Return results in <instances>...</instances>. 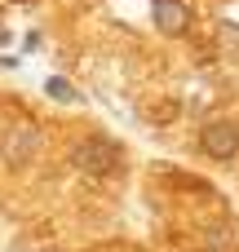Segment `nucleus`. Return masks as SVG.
Here are the masks:
<instances>
[{"label": "nucleus", "instance_id": "4", "mask_svg": "<svg viewBox=\"0 0 239 252\" xmlns=\"http://www.w3.org/2000/svg\"><path fill=\"white\" fill-rule=\"evenodd\" d=\"M151 18H155V31L164 35H182L191 27V9L182 0H151Z\"/></svg>", "mask_w": 239, "mask_h": 252}, {"label": "nucleus", "instance_id": "1", "mask_svg": "<svg viewBox=\"0 0 239 252\" xmlns=\"http://www.w3.org/2000/svg\"><path fill=\"white\" fill-rule=\"evenodd\" d=\"M120 159H124V151H120L111 137H84V142L71 146V168H75V173H89V177L115 173Z\"/></svg>", "mask_w": 239, "mask_h": 252}, {"label": "nucleus", "instance_id": "3", "mask_svg": "<svg viewBox=\"0 0 239 252\" xmlns=\"http://www.w3.org/2000/svg\"><path fill=\"white\" fill-rule=\"evenodd\" d=\"M200 146H204V155H213V159H235V151H239V120H213V124L200 133Z\"/></svg>", "mask_w": 239, "mask_h": 252}, {"label": "nucleus", "instance_id": "5", "mask_svg": "<svg viewBox=\"0 0 239 252\" xmlns=\"http://www.w3.org/2000/svg\"><path fill=\"white\" fill-rule=\"evenodd\" d=\"M44 93H49V97H58V102H75V89H71L62 75H49V80H44Z\"/></svg>", "mask_w": 239, "mask_h": 252}, {"label": "nucleus", "instance_id": "6", "mask_svg": "<svg viewBox=\"0 0 239 252\" xmlns=\"http://www.w3.org/2000/svg\"><path fill=\"white\" fill-rule=\"evenodd\" d=\"M22 4H31V0H22Z\"/></svg>", "mask_w": 239, "mask_h": 252}, {"label": "nucleus", "instance_id": "2", "mask_svg": "<svg viewBox=\"0 0 239 252\" xmlns=\"http://www.w3.org/2000/svg\"><path fill=\"white\" fill-rule=\"evenodd\" d=\"M35 146H40V128H35L31 120L4 124V133H0V155H4V164H27V159L35 155Z\"/></svg>", "mask_w": 239, "mask_h": 252}]
</instances>
